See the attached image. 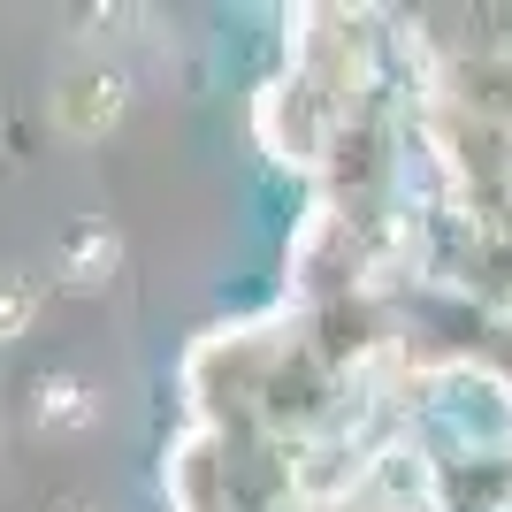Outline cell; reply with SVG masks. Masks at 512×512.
<instances>
[{
	"label": "cell",
	"instance_id": "obj_2",
	"mask_svg": "<svg viewBox=\"0 0 512 512\" xmlns=\"http://www.w3.org/2000/svg\"><path fill=\"white\" fill-rule=\"evenodd\" d=\"M115 260H123V245H115V230L107 222H77L62 245V276L77 283V291H100L107 276H115Z\"/></svg>",
	"mask_w": 512,
	"mask_h": 512
},
{
	"label": "cell",
	"instance_id": "obj_3",
	"mask_svg": "<svg viewBox=\"0 0 512 512\" xmlns=\"http://www.w3.org/2000/svg\"><path fill=\"white\" fill-rule=\"evenodd\" d=\"M92 383L85 375H46L39 383V428H92Z\"/></svg>",
	"mask_w": 512,
	"mask_h": 512
},
{
	"label": "cell",
	"instance_id": "obj_1",
	"mask_svg": "<svg viewBox=\"0 0 512 512\" xmlns=\"http://www.w3.org/2000/svg\"><path fill=\"white\" fill-rule=\"evenodd\" d=\"M54 115H62V130H77V138H100V130L123 115V77H115V69H77V77L54 92Z\"/></svg>",
	"mask_w": 512,
	"mask_h": 512
},
{
	"label": "cell",
	"instance_id": "obj_4",
	"mask_svg": "<svg viewBox=\"0 0 512 512\" xmlns=\"http://www.w3.org/2000/svg\"><path fill=\"white\" fill-rule=\"evenodd\" d=\"M31 314H39V283L23 276V268H0V344L23 337V329H31Z\"/></svg>",
	"mask_w": 512,
	"mask_h": 512
}]
</instances>
